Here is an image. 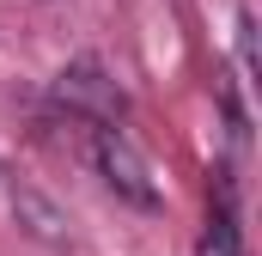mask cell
<instances>
[{"label":"cell","mask_w":262,"mask_h":256,"mask_svg":"<svg viewBox=\"0 0 262 256\" xmlns=\"http://www.w3.org/2000/svg\"><path fill=\"white\" fill-rule=\"evenodd\" d=\"M92 159H98V171H104V183L122 195L128 207H159V189H152V171H146V159L134 153V140L122 128H92Z\"/></svg>","instance_id":"obj_1"},{"label":"cell","mask_w":262,"mask_h":256,"mask_svg":"<svg viewBox=\"0 0 262 256\" xmlns=\"http://www.w3.org/2000/svg\"><path fill=\"white\" fill-rule=\"evenodd\" d=\"M55 98H61L67 110L92 116L98 128H116V116H122V92H116V79L98 61H73L61 79H55Z\"/></svg>","instance_id":"obj_2"},{"label":"cell","mask_w":262,"mask_h":256,"mask_svg":"<svg viewBox=\"0 0 262 256\" xmlns=\"http://www.w3.org/2000/svg\"><path fill=\"white\" fill-rule=\"evenodd\" d=\"M12 220H18L37 244H49V250H67V244H73L67 214H61V207H55L43 189H37V183H12Z\"/></svg>","instance_id":"obj_3"},{"label":"cell","mask_w":262,"mask_h":256,"mask_svg":"<svg viewBox=\"0 0 262 256\" xmlns=\"http://www.w3.org/2000/svg\"><path fill=\"white\" fill-rule=\"evenodd\" d=\"M195 256H238V226H232V207H213L207 232H201V250Z\"/></svg>","instance_id":"obj_4"}]
</instances>
